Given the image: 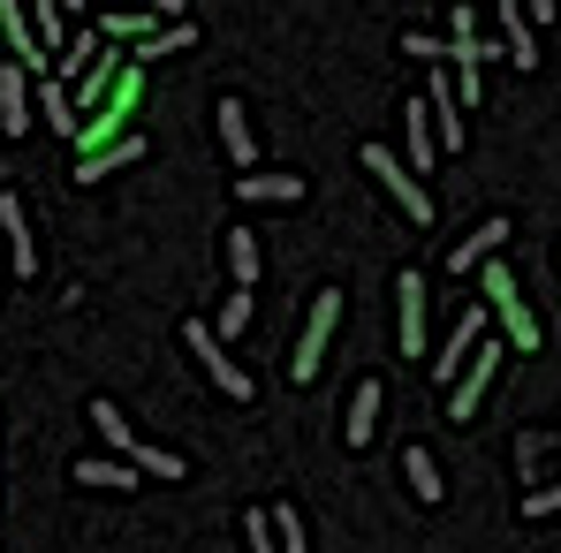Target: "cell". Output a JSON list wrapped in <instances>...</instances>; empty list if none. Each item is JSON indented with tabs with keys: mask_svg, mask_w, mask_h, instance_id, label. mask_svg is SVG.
I'll return each mask as SVG.
<instances>
[{
	"mask_svg": "<svg viewBox=\"0 0 561 553\" xmlns=\"http://www.w3.org/2000/svg\"><path fill=\"white\" fill-rule=\"evenodd\" d=\"M478 288H485V311L501 319L508 349H524V357H531V349H539V319L524 311V296H516V274H508L501 258H485V266H478Z\"/></svg>",
	"mask_w": 561,
	"mask_h": 553,
	"instance_id": "6da1fadb",
	"label": "cell"
},
{
	"mask_svg": "<svg viewBox=\"0 0 561 553\" xmlns=\"http://www.w3.org/2000/svg\"><path fill=\"white\" fill-rule=\"evenodd\" d=\"M334 326H342V288H319V296H311V319H304V334H296L288 379H319V365H327V342H334Z\"/></svg>",
	"mask_w": 561,
	"mask_h": 553,
	"instance_id": "7a4b0ae2",
	"label": "cell"
},
{
	"mask_svg": "<svg viewBox=\"0 0 561 553\" xmlns=\"http://www.w3.org/2000/svg\"><path fill=\"white\" fill-rule=\"evenodd\" d=\"M183 342H190V357L205 365V379H213V387H220L228 402H251V394H259V387H251V371H243L236 357H228V349H220V334H213L205 319H190V326H183Z\"/></svg>",
	"mask_w": 561,
	"mask_h": 553,
	"instance_id": "3957f363",
	"label": "cell"
},
{
	"mask_svg": "<svg viewBox=\"0 0 561 553\" xmlns=\"http://www.w3.org/2000/svg\"><path fill=\"white\" fill-rule=\"evenodd\" d=\"M501 357H508V342H478V357L463 365V379L448 387V425H470V410L485 402V387H493V371H501Z\"/></svg>",
	"mask_w": 561,
	"mask_h": 553,
	"instance_id": "277c9868",
	"label": "cell"
},
{
	"mask_svg": "<svg viewBox=\"0 0 561 553\" xmlns=\"http://www.w3.org/2000/svg\"><path fill=\"white\" fill-rule=\"evenodd\" d=\"M485 319H493L485 303H463V319L448 326V342H440V357H433V379H448V387L463 379V365L478 357V342H485Z\"/></svg>",
	"mask_w": 561,
	"mask_h": 553,
	"instance_id": "5b68a950",
	"label": "cell"
},
{
	"mask_svg": "<svg viewBox=\"0 0 561 553\" xmlns=\"http://www.w3.org/2000/svg\"><path fill=\"white\" fill-rule=\"evenodd\" d=\"M365 168H373V175H379V189H387V197H402V212H410L417 228L433 220V197L417 189V175H410V168H402V160H394L387 145H365Z\"/></svg>",
	"mask_w": 561,
	"mask_h": 553,
	"instance_id": "8992f818",
	"label": "cell"
},
{
	"mask_svg": "<svg viewBox=\"0 0 561 553\" xmlns=\"http://www.w3.org/2000/svg\"><path fill=\"white\" fill-rule=\"evenodd\" d=\"M0 46H8V61H15L23 77H54V61H46V54H38V38H31L23 0H0Z\"/></svg>",
	"mask_w": 561,
	"mask_h": 553,
	"instance_id": "52a82bcc",
	"label": "cell"
},
{
	"mask_svg": "<svg viewBox=\"0 0 561 553\" xmlns=\"http://www.w3.org/2000/svg\"><path fill=\"white\" fill-rule=\"evenodd\" d=\"M0 243H8V274H38V243H31V220H23V205L0 189Z\"/></svg>",
	"mask_w": 561,
	"mask_h": 553,
	"instance_id": "ba28073f",
	"label": "cell"
},
{
	"mask_svg": "<svg viewBox=\"0 0 561 553\" xmlns=\"http://www.w3.org/2000/svg\"><path fill=\"white\" fill-rule=\"evenodd\" d=\"M493 8H501V46H508V61L531 77V69H539V31H531L524 0H493Z\"/></svg>",
	"mask_w": 561,
	"mask_h": 553,
	"instance_id": "9c48e42d",
	"label": "cell"
},
{
	"mask_svg": "<svg viewBox=\"0 0 561 553\" xmlns=\"http://www.w3.org/2000/svg\"><path fill=\"white\" fill-rule=\"evenodd\" d=\"M508 235H516V228H508V220H501V212H493V220H485V228H478V235H463V243H456V251H448V274L463 280V274H478V266H485V258H493V251H501V243H508Z\"/></svg>",
	"mask_w": 561,
	"mask_h": 553,
	"instance_id": "30bf717a",
	"label": "cell"
},
{
	"mask_svg": "<svg viewBox=\"0 0 561 553\" xmlns=\"http://www.w3.org/2000/svg\"><path fill=\"white\" fill-rule=\"evenodd\" d=\"M402 137H410V175H425V168L440 160V129H433V106H425V99L402 106Z\"/></svg>",
	"mask_w": 561,
	"mask_h": 553,
	"instance_id": "8fae6325",
	"label": "cell"
},
{
	"mask_svg": "<svg viewBox=\"0 0 561 553\" xmlns=\"http://www.w3.org/2000/svg\"><path fill=\"white\" fill-rule=\"evenodd\" d=\"M379 402H387V394H379V379H365V387L350 394V417H342V448H365V440L379 433Z\"/></svg>",
	"mask_w": 561,
	"mask_h": 553,
	"instance_id": "7c38bea8",
	"label": "cell"
},
{
	"mask_svg": "<svg viewBox=\"0 0 561 553\" xmlns=\"http://www.w3.org/2000/svg\"><path fill=\"white\" fill-rule=\"evenodd\" d=\"M0 129H8V137H23V129H31V77H23L15 61L0 69Z\"/></svg>",
	"mask_w": 561,
	"mask_h": 553,
	"instance_id": "4fadbf2b",
	"label": "cell"
},
{
	"mask_svg": "<svg viewBox=\"0 0 561 553\" xmlns=\"http://www.w3.org/2000/svg\"><path fill=\"white\" fill-rule=\"evenodd\" d=\"M213 114H220V152H228L236 168H251V160H259V145H251V122H243V99H220Z\"/></svg>",
	"mask_w": 561,
	"mask_h": 553,
	"instance_id": "5bb4252c",
	"label": "cell"
},
{
	"mask_svg": "<svg viewBox=\"0 0 561 553\" xmlns=\"http://www.w3.org/2000/svg\"><path fill=\"white\" fill-rule=\"evenodd\" d=\"M402 357H425V280L417 274H402Z\"/></svg>",
	"mask_w": 561,
	"mask_h": 553,
	"instance_id": "9a60e30c",
	"label": "cell"
},
{
	"mask_svg": "<svg viewBox=\"0 0 561 553\" xmlns=\"http://www.w3.org/2000/svg\"><path fill=\"white\" fill-rule=\"evenodd\" d=\"M69 477H77V485H92V493H99V485H106V493H129V485H137V462H122V456H84Z\"/></svg>",
	"mask_w": 561,
	"mask_h": 553,
	"instance_id": "2e32d148",
	"label": "cell"
},
{
	"mask_svg": "<svg viewBox=\"0 0 561 553\" xmlns=\"http://www.w3.org/2000/svg\"><path fill=\"white\" fill-rule=\"evenodd\" d=\"M145 160V137L129 129V137H114L106 152H92V160H77V183H99V175H114V168H137Z\"/></svg>",
	"mask_w": 561,
	"mask_h": 553,
	"instance_id": "e0dca14e",
	"label": "cell"
},
{
	"mask_svg": "<svg viewBox=\"0 0 561 553\" xmlns=\"http://www.w3.org/2000/svg\"><path fill=\"white\" fill-rule=\"evenodd\" d=\"M38 114H46L61 137H77V99H69V84H61V77H38Z\"/></svg>",
	"mask_w": 561,
	"mask_h": 553,
	"instance_id": "ac0fdd59",
	"label": "cell"
},
{
	"mask_svg": "<svg viewBox=\"0 0 561 553\" xmlns=\"http://www.w3.org/2000/svg\"><path fill=\"white\" fill-rule=\"evenodd\" d=\"M243 197H259V205H296L304 197V175H236Z\"/></svg>",
	"mask_w": 561,
	"mask_h": 553,
	"instance_id": "d6986e66",
	"label": "cell"
},
{
	"mask_svg": "<svg viewBox=\"0 0 561 553\" xmlns=\"http://www.w3.org/2000/svg\"><path fill=\"white\" fill-rule=\"evenodd\" d=\"M23 15H38V54H69V31H61V0H23Z\"/></svg>",
	"mask_w": 561,
	"mask_h": 553,
	"instance_id": "ffe728a7",
	"label": "cell"
},
{
	"mask_svg": "<svg viewBox=\"0 0 561 553\" xmlns=\"http://www.w3.org/2000/svg\"><path fill=\"white\" fill-rule=\"evenodd\" d=\"M92 425H99V440H106L114 456L129 462V448H137V433H129V417H122V410H114L106 394H99V402H92Z\"/></svg>",
	"mask_w": 561,
	"mask_h": 553,
	"instance_id": "44dd1931",
	"label": "cell"
},
{
	"mask_svg": "<svg viewBox=\"0 0 561 553\" xmlns=\"http://www.w3.org/2000/svg\"><path fill=\"white\" fill-rule=\"evenodd\" d=\"M228 274H236V288L259 280V235L251 228H228Z\"/></svg>",
	"mask_w": 561,
	"mask_h": 553,
	"instance_id": "7402d4cb",
	"label": "cell"
},
{
	"mask_svg": "<svg viewBox=\"0 0 561 553\" xmlns=\"http://www.w3.org/2000/svg\"><path fill=\"white\" fill-rule=\"evenodd\" d=\"M197 46V23H160L145 46H137V61H160V54H190Z\"/></svg>",
	"mask_w": 561,
	"mask_h": 553,
	"instance_id": "603a6c76",
	"label": "cell"
},
{
	"mask_svg": "<svg viewBox=\"0 0 561 553\" xmlns=\"http://www.w3.org/2000/svg\"><path fill=\"white\" fill-rule=\"evenodd\" d=\"M129 462H137V477H190V462L175 456V448H145V440H137Z\"/></svg>",
	"mask_w": 561,
	"mask_h": 553,
	"instance_id": "cb8c5ba5",
	"label": "cell"
},
{
	"mask_svg": "<svg viewBox=\"0 0 561 553\" xmlns=\"http://www.w3.org/2000/svg\"><path fill=\"white\" fill-rule=\"evenodd\" d=\"M402 477H410V493H417V500H440V470H433L425 448H402Z\"/></svg>",
	"mask_w": 561,
	"mask_h": 553,
	"instance_id": "d4e9b609",
	"label": "cell"
},
{
	"mask_svg": "<svg viewBox=\"0 0 561 553\" xmlns=\"http://www.w3.org/2000/svg\"><path fill=\"white\" fill-rule=\"evenodd\" d=\"M243 326H251V288H236V296L220 303V326H213V334H220V349H228V342H236Z\"/></svg>",
	"mask_w": 561,
	"mask_h": 553,
	"instance_id": "484cf974",
	"label": "cell"
},
{
	"mask_svg": "<svg viewBox=\"0 0 561 553\" xmlns=\"http://www.w3.org/2000/svg\"><path fill=\"white\" fill-rule=\"evenodd\" d=\"M266 516H274V539H280V553H304V546H311V539H304V516H296L288 500H280V508H266Z\"/></svg>",
	"mask_w": 561,
	"mask_h": 553,
	"instance_id": "4316f807",
	"label": "cell"
},
{
	"mask_svg": "<svg viewBox=\"0 0 561 553\" xmlns=\"http://www.w3.org/2000/svg\"><path fill=\"white\" fill-rule=\"evenodd\" d=\"M243 539H251V553H280L274 546V516H266V508H251V516H243Z\"/></svg>",
	"mask_w": 561,
	"mask_h": 553,
	"instance_id": "83f0119b",
	"label": "cell"
},
{
	"mask_svg": "<svg viewBox=\"0 0 561 553\" xmlns=\"http://www.w3.org/2000/svg\"><path fill=\"white\" fill-rule=\"evenodd\" d=\"M554 508H561V477H554V485H539V493H524V516H531V523L554 516Z\"/></svg>",
	"mask_w": 561,
	"mask_h": 553,
	"instance_id": "f1b7e54d",
	"label": "cell"
},
{
	"mask_svg": "<svg viewBox=\"0 0 561 553\" xmlns=\"http://www.w3.org/2000/svg\"><path fill=\"white\" fill-rule=\"evenodd\" d=\"M402 54H417V61H448V46L425 38V31H402Z\"/></svg>",
	"mask_w": 561,
	"mask_h": 553,
	"instance_id": "f546056e",
	"label": "cell"
},
{
	"mask_svg": "<svg viewBox=\"0 0 561 553\" xmlns=\"http://www.w3.org/2000/svg\"><path fill=\"white\" fill-rule=\"evenodd\" d=\"M554 8H561V0H524V15H531V23H554Z\"/></svg>",
	"mask_w": 561,
	"mask_h": 553,
	"instance_id": "4dcf8cb0",
	"label": "cell"
},
{
	"mask_svg": "<svg viewBox=\"0 0 561 553\" xmlns=\"http://www.w3.org/2000/svg\"><path fill=\"white\" fill-rule=\"evenodd\" d=\"M0 280H8V243H0Z\"/></svg>",
	"mask_w": 561,
	"mask_h": 553,
	"instance_id": "1f68e13d",
	"label": "cell"
},
{
	"mask_svg": "<svg viewBox=\"0 0 561 553\" xmlns=\"http://www.w3.org/2000/svg\"><path fill=\"white\" fill-rule=\"evenodd\" d=\"M61 8H92V0H61Z\"/></svg>",
	"mask_w": 561,
	"mask_h": 553,
	"instance_id": "d6a6232c",
	"label": "cell"
}]
</instances>
